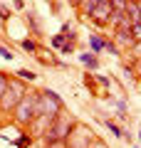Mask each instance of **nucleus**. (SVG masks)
<instances>
[{"instance_id":"4","label":"nucleus","mask_w":141,"mask_h":148,"mask_svg":"<svg viewBox=\"0 0 141 148\" xmlns=\"http://www.w3.org/2000/svg\"><path fill=\"white\" fill-rule=\"evenodd\" d=\"M35 99H37V94H25V96L20 99V104L15 106L12 119H15L20 126H30L32 119L37 116V114H35Z\"/></svg>"},{"instance_id":"29","label":"nucleus","mask_w":141,"mask_h":148,"mask_svg":"<svg viewBox=\"0 0 141 148\" xmlns=\"http://www.w3.org/2000/svg\"><path fill=\"white\" fill-rule=\"evenodd\" d=\"M136 5H139V10H141V0H136Z\"/></svg>"},{"instance_id":"21","label":"nucleus","mask_w":141,"mask_h":148,"mask_svg":"<svg viewBox=\"0 0 141 148\" xmlns=\"http://www.w3.org/2000/svg\"><path fill=\"white\" fill-rule=\"evenodd\" d=\"M32 141V136H30V133H22V136H20V141H17V148H27V143H30Z\"/></svg>"},{"instance_id":"5","label":"nucleus","mask_w":141,"mask_h":148,"mask_svg":"<svg viewBox=\"0 0 141 148\" xmlns=\"http://www.w3.org/2000/svg\"><path fill=\"white\" fill-rule=\"evenodd\" d=\"M92 131H87L84 126H74V131L69 133V138H67V148H92Z\"/></svg>"},{"instance_id":"26","label":"nucleus","mask_w":141,"mask_h":148,"mask_svg":"<svg viewBox=\"0 0 141 148\" xmlns=\"http://www.w3.org/2000/svg\"><path fill=\"white\" fill-rule=\"evenodd\" d=\"M92 148H106V146H104L102 141H92Z\"/></svg>"},{"instance_id":"20","label":"nucleus","mask_w":141,"mask_h":148,"mask_svg":"<svg viewBox=\"0 0 141 148\" xmlns=\"http://www.w3.org/2000/svg\"><path fill=\"white\" fill-rule=\"evenodd\" d=\"M131 35H134V40H136V42H141V22L131 25Z\"/></svg>"},{"instance_id":"15","label":"nucleus","mask_w":141,"mask_h":148,"mask_svg":"<svg viewBox=\"0 0 141 148\" xmlns=\"http://www.w3.org/2000/svg\"><path fill=\"white\" fill-rule=\"evenodd\" d=\"M27 22H30V27H32V32H35V35H40V22H37V17H35V12H27Z\"/></svg>"},{"instance_id":"24","label":"nucleus","mask_w":141,"mask_h":148,"mask_svg":"<svg viewBox=\"0 0 141 148\" xmlns=\"http://www.w3.org/2000/svg\"><path fill=\"white\" fill-rule=\"evenodd\" d=\"M8 82H10V79H8L5 74L0 72V96H3V91H5V89H8Z\"/></svg>"},{"instance_id":"23","label":"nucleus","mask_w":141,"mask_h":148,"mask_svg":"<svg viewBox=\"0 0 141 148\" xmlns=\"http://www.w3.org/2000/svg\"><path fill=\"white\" fill-rule=\"evenodd\" d=\"M45 148H67V141H50L45 143Z\"/></svg>"},{"instance_id":"31","label":"nucleus","mask_w":141,"mask_h":148,"mask_svg":"<svg viewBox=\"0 0 141 148\" xmlns=\"http://www.w3.org/2000/svg\"><path fill=\"white\" fill-rule=\"evenodd\" d=\"M139 138H141V131H139Z\"/></svg>"},{"instance_id":"28","label":"nucleus","mask_w":141,"mask_h":148,"mask_svg":"<svg viewBox=\"0 0 141 148\" xmlns=\"http://www.w3.org/2000/svg\"><path fill=\"white\" fill-rule=\"evenodd\" d=\"M136 67H139V72H141V57H139V59H136Z\"/></svg>"},{"instance_id":"14","label":"nucleus","mask_w":141,"mask_h":148,"mask_svg":"<svg viewBox=\"0 0 141 148\" xmlns=\"http://www.w3.org/2000/svg\"><path fill=\"white\" fill-rule=\"evenodd\" d=\"M17 79H22V82H35L37 74L30 72V69H20V72H17Z\"/></svg>"},{"instance_id":"30","label":"nucleus","mask_w":141,"mask_h":148,"mask_svg":"<svg viewBox=\"0 0 141 148\" xmlns=\"http://www.w3.org/2000/svg\"><path fill=\"white\" fill-rule=\"evenodd\" d=\"M126 3H136V0H126Z\"/></svg>"},{"instance_id":"6","label":"nucleus","mask_w":141,"mask_h":148,"mask_svg":"<svg viewBox=\"0 0 141 148\" xmlns=\"http://www.w3.org/2000/svg\"><path fill=\"white\" fill-rule=\"evenodd\" d=\"M111 15H114V10H111L109 0H99V3H97V8L92 10V15H89V20H92L94 25H99V27H109Z\"/></svg>"},{"instance_id":"25","label":"nucleus","mask_w":141,"mask_h":148,"mask_svg":"<svg viewBox=\"0 0 141 148\" xmlns=\"http://www.w3.org/2000/svg\"><path fill=\"white\" fill-rule=\"evenodd\" d=\"M0 17H3V20H8V17H10V10H8L5 5H0Z\"/></svg>"},{"instance_id":"11","label":"nucleus","mask_w":141,"mask_h":148,"mask_svg":"<svg viewBox=\"0 0 141 148\" xmlns=\"http://www.w3.org/2000/svg\"><path fill=\"white\" fill-rule=\"evenodd\" d=\"M89 45H92V52H94V54L104 49V40H102L99 35H89Z\"/></svg>"},{"instance_id":"3","label":"nucleus","mask_w":141,"mask_h":148,"mask_svg":"<svg viewBox=\"0 0 141 148\" xmlns=\"http://www.w3.org/2000/svg\"><path fill=\"white\" fill-rule=\"evenodd\" d=\"M25 94H27V89H25V84H22V79H10L8 82V89L0 96V111H3V114L15 111V106L20 104V99Z\"/></svg>"},{"instance_id":"10","label":"nucleus","mask_w":141,"mask_h":148,"mask_svg":"<svg viewBox=\"0 0 141 148\" xmlns=\"http://www.w3.org/2000/svg\"><path fill=\"white\" fill-rule=\"evenodd\" d=\"M79 59H82V64H87L89 69H99V59H97V54H94V52L79 54Z\"/></svg>"},{"instance_id":"1","label":"nucleus","mask_w":141,"mask_h":148,"mask_svg":"<svg viewBox=\"0 0 141 148\" xmlns=\"http://www.w3.org/2000/svg\"><path fill=\"white\" fill-rule=\"evenodd\" d=\"M74 126H77V121H74L69 114L59 111L57 116L52 119V123L47 126V131L42 133V138H45V143H50V141H67L69 133L74 131Z\"/></svg>"},{"instance_id":"16","label":"nucleus","mask_w":141,"mask_h":148,"mask_svg":"<svg viewBox=\"0 0 141 148\" xmlns=\"http://www.w3.org/2000/svg\"><path fill=\"white\" fill-rule=\"evenodd\" d=\"M109 5H111V10H114V12H124L126 0H109Z\"/></svg>"},{"instance_id":"9","label":"nucleus","mask_w":141,"mask_h":148,"mask_svg":"<svg viewBox=\"0 0 141 148\" xmlns=\"http://www.w3.org/2000/svg\"><path fill=\"white\" fill-rule=\"evenodd\" d=\"M97 3H99V0H79L77 10L82 12L84 17H89V15H92V10H94V8H97Z\"/></svg>"},{"instance_id":"22","label":"nucleus","mask_w":141,"mask_h":148,"mask_svg":"<svg viewBox=\"0 0 141 148\" xmlns=\"http://www.w3.org/2000/svg\"><path fill=\"white\" fill-rule=\"evenodd\" d=\"M59 52H62V54H72L74 52V42H64L62 47H59Z\"/></svg>"},{"instance_id":"18","label":"nucleus","mask_w":141,"mask_h":148,"mask_svg":"<svg viewBox=\"0 0 141 148\" xmlns=\"http://www.w3.org/2000/svg\"><path fill=\"white\" fill-rule=\"evenodd\" d=\"M0 57L5 59V62H12V57H15V54H12L8 47H3V45H0Z\"/></svg>"},{"instance_id":"7","label":"nucleus","mask_w":141,"mask_h":148,"mask_svg":"<svg viewBox=\"0 0 141 148\" xmlns=\"http://www.w3.org/2000/svg\"><path fill=\"white\" fill-rule=\"evenodd\" d=\"M114 40L119 42V47H134V35L131 30H114Z\"/></svg>"},{"instance_id":"13","label":"nucleus","mask_w":141,"mask_h":148,"mask_svg":"<svg viewBox=\"0 0 141 148\" xmlns=\"http://www.w3.org/2000/svg\"><path fill=\"white\" fill-rule=\"evenodd\" d=\"M22 49H25V52H30V54H35V52H40V47H37V42L35 40H22Z\"/></svg>"},{"instance_id":"2","label":"nucleus","mask_w":141,"mask_h":148,"mask_svg":"<svg viewBox=\"0 0 141 148\" xmlns=\"http://www.w3.org/2000/svg\"><path fill=\"white\" fill-rule=\"evenodd\" d=\"M59 111H62V99H59L57 91H52V89L37 91V99H35L37 116H57Z\"/></svg>"},{"instance_id":"19","label":"nucleus","mask_w":141,"mask_h":148,"mask_svg":"<svg viewBox=\"0 0 141 148\" xmlns=\"http://www.w3.org/2000/svg\"><path fill=\"white\" fill-rule=\"evenodd\" d=\"M64 42H67V40H64V35H62V32H59V35H55V37H52V47H57V49L62 47Z\"/></svg>"},{"instance_id":"8","label":"nucleus","mask_w":141,"mask_h":148,"mask_svg":"<svg viewBox=\"0 0 141 148\" xmlns=\"http://www.w3.org/2000/svg\"><path fill=\"white\" fill-rule=\"evenodd\" d=\"M124 15L129 17V22H131V25L141 22V10H139V5H136V3H126V8H124Z\"/></svg>"},{"instance_id":"12","label":"nucleus","mask_w":141,"mask_h":148,"mask_svg":"<svg viewBox=\"0 0 141 148\" xmlns=\"http://www.w3.org/2000/svg\"><path fill=\"white\" fill-rule=\"evenodd\" d=\"M104 123H106V128H109V131L114 133L116 138H121V136H126V133L121 131V126H119V123H116V121H111V119H104Z\"/></svg>"},{"instance_id":"17","label":"nucleus","mask_w":141,"mask_h":148,"mask_svg":"<svg viewBox=\"0 0 141 148\" xmlns=\"http://www.w3.org/2000/svg\"><path fill=\"white\" fill-rule=\"evenodd\" d=\"M104 49H106V52H111V54H119L121 52V49L116 47V42H111V40H104Z\"/></svg>"},{"instance_id":"27","label":"nucleus","mask_w":141,"mask_h":148,"mask_svg":"<svg viewBox=\"0 0 141 148\" xmlns=\"http://www.w3.org/2000/svg\"><path fill=\"white\" fill-rule=\"evenodd\" d=\"M12 5H15L17 10H22V5H25V3H22V0H12Z\"/></svg>"}]
</instances>
